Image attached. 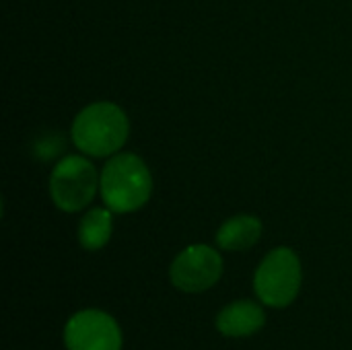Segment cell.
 Segmentation results:
<instances>
[{
    "mask_svg": "<svg viewBox=\"0 0 352 350\" xmlns=\"http://www.w3.org/2000/svg\"><path fill=\"white\" fill-rule=\"evenodd\" d=\"M153 192V177L144 161L132 153L116 155L101 171V196L111 212H132L144 206Z\"/></svg>",
    "mask_w": 352,
    "mask_h": 350,
    "instance_id": "6da1fadb",
    "label": "cell"
},
{
    "mask_svg": "<svg viewBox=\"0 0 352 350\" xmlns=\"http://www.w3.org/2000/svg\"><path fill=\"white\" fill-rule=\"evenodd\" d=\"M126 113L109 101L85 107L72 124V140L78 151L91 157H107L120 151L128 138Z\"/></svg>",
    "mask_w": 352,
    "mask_h": 350,
    "instance_id": "7a4b0ae2",
    "label": "cell"
},
{
    "mask_svg": "<svg viewBox=\"0 0 352 350\" xmlns=\"http://www.w3.org/2000/svg\"><path fill=\"white\" fill-rule=\"evenodd\" d=\"M301 262L291 248L272 250L256 270L254 289L258 299L268 307L291 305L301 289Z\"/></svg>",
    "mask_w": 352,
    "mask_h": 350,
    "instance_id": "3957f363",
    "label": "cell"
},
{
    "mask_svg": "<svg viewBox=\"0 0 352 350\" xmlns=\"http://www.w3.org/2000/svg\"><path fill=\"white\" fill-rule=\"evenodd\" d=\"M99 175L91 161L78 155L62 159L50 175V194L64 212L82 210L97 194Z\"/></svg>",
    "mask_w": 352,
    "mask_h": 350,
    "instance_id": "277c9868",
    "label": "cell"
},
{
    "mask_svg": "<svg viewBox=\"0 0 352 350\" xmlns=\"http://www.w3.org/2000/svg\"><path fill=\"white\" fill-rule=\"evenodd\" d=\"M223 258L210 245H190L171 264L169 276L175 289L184 293H204L219 283Z\"/></svg>",
    "mask_w": 352,
    "mask_h": 350,
    "instance_id": "5b68a950",
    "label": "cell"
},
{
    "mask_svg": "<svg viewBox=\"0 0 352 350\" xmlns=\"http://www.w3.org/2000/svg\"><path fill=\"white\" fill-rule=\"evenodd\" d=\"M64 344L68 350H122V330L109 314L85 309L68 320Z\"/></svg>",
    "mask_w": 352,
    "mask_h": 350,
    "instance_id": "8992f818",
    "label": "cell"
},
{
    "mask_svg": "<svg viewBox=\"0 0 352 350\" xmlns=\"http://www.w3.org/2000/svg\"><path fill=\"white\" fill-rule=\"evenodd\" d=\"M266 324L264 309L254 301H235L221 309L217 316V328L223 336L245 338L260 332Z\"/></svg>",
    "mask_w": 352,
    "mask_h": 350,
    "instance_id": "52a82bcc",
    "label": "cell"
},
{
    "mask_svg": "<svg viewBox=\"0 0 352 350\" xmlns=\"http://www.w3.org/2000/svg\"><path fill=\"white\" fill-rule=\"evenodd\" d=\"M262 237V221L258 217L239 215L223 223L217 233L219 248L227 252H243L254 248Z\"/></svg>",
    "mask_w": 352,
    "mask_h": 350,
    "instance_id": "ba28073f",
    "label": "cell"
},
{
    "mask_svg": "<svg viewBox=\"0 0 352 350\" xmlns=\"http://www.w3.org/2000/svg\"><path fill=\"white\" fill-rule=\"evenodd\" d=\"M111 227H113L111 210L109 208H93L80 221V227H78L80 245L89 252L101 250L111 237Z\"/></svg>",
    "mask_w": 352,
    "mask_h": 350,
    "instance_id": "9c48e42d",
    "label": "cell"
}]
</instances>
